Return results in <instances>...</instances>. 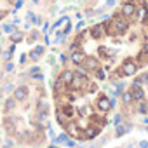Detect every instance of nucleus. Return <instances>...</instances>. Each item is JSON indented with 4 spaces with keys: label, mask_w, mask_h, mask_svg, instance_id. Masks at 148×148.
<instances>
[{
    "label": "nucleus",
    "mask_w": 148,
    "mask_h": 148,
    "mask_svg": "<svg viewBox=\"0 0 148 148\" xmlns=\"http://www.w3.org/2000/svg\"><path fill=\"white\" fill-rule=\"evenodd\" d=\"M129 19L125 18V16H122L120 12H117V14H113L112 18H110V21L108 23H105V26H106V35H112V37H117V35H124L127 30H129Z\"/></svg>",
    "instance_id": "nucleus-1"
},
{
    "label": "nucleus",
    "mask_w": 148,
    "mask_h": 148,
    "mask_svg": "<svg viewBox=\"0 0 148 148\" xmlns=\"http://www.w3.org/2000/svg\"><path fill=\"white\" fill-rule=\"evenodd\" d=\"M136 71H138V63H136V59H132V58L124 59V63L120 64V75H124V77H132V75H136Z\"/></svg>",
    "instance_id": "nucleus-2"
},
{
    "label": "nucleus",
    "mask_w": 148,
    "mask_h": 148,
    "mask_svg": "<svg viewBox=\"0 0 148 148\" xmlns=\"http://www.w3.org/2000/svg\"><path fill=\"white\" fill-rule=\"evenodd\" d=\"M136 11H138V4L132 2V0H125V2L120 5V14L125 16L127 19L136 18Z\"/></svg>",
    "instance_id": "nucleus-3"
},
{
    "label": "nucleus",
    "mask_w": 148,
    "mask_h": 148,
    "mask_svg": "<svg viewBox=\"0 0 148 148\" xmlns=\"http://www.w3.org/2000/svg\"><path fill=\"white\" fill-rule=\"evenodd\" d=\"M89 84V79H87V73H82V71H77L75 75H73V80L70 84V87H73L75 91H80L84 89L86 86Z\"/></svg>",
    "instance_id": "nucleus-4"
},
{
    "label": "nucleus",
    "mask_w": 148,
    "mask_h": 148,
    "mask_svg": "<svg viewBox=\"0 0 148 148\" xmlns=\"http://www.w3.org/2000/svg\"><path fill=\"white\" fill-rule=\"evenodd\" d=\"M89 37H91L92 40H99V38L106 37V26H105V23H96V25H92V26L89 28Z\"/></svg>",
    "instance_id": "nucleus-5"
},
{
    "label": "nucleus",
    "mask_w": 148,
    "mask_h": 148,
    "mask_svg": "<svg viewBox=\"0 0 148 148\" xmlns=\"http://www.w3.org/2000/svg\"><path fill=\"white\" fill-rule=\"evenodd\" d=\"M129 91H131V94H132L134 101H143V99H145V91H143L141 84L132 82V84H131V87H129Z\"/></svg>",
    "instance_id": "nucleus-6"
},
{
    "label": "nucleus",
    "mask_w": 148,
    "mask_h": 148,
    "mask_svg": "<svg viewBox=\"0 0 148 148\" xmlns=\"http://www.w3.org/2000/svg\"><path fill=\"white\" fill-rule=\"evenodd\" d=\"M80 66H84V68H86L87 71H91V73H92L94 70H98V68L101 66V63H99V59H98V58L87 56V58H86V61H84V63H82Z\"/></svg>",
    "instance_id": "nucleus-7"
},
{
    "label": "nucleus",
    "mask_w": 148,
    "mask_h": 148,
    "mask_svg": "<svg viewBox=\"0 0 148 148\" xmlns=\"http://www.w3.org/2000/svg\"><path fill=\"white\" fill-rule=\"evenodd\" d=\"M96 106H98V110H99L101 113H108L110 108H112V105H110V98L105 96V94H101V96L98 98V101H96Z\"/></svg>",
    "instance_id": "nucleus-8"
},
{
    "label": "nucleus",
    "mask_w": 148,
    "mask_h": 148,
    "mask_svg": "<svg viewBox=\"0 0 148 148\" xmlns=\"http://www.w3.org/2000/svg\"><path fill=\"white\" fill-rule=\"evenodd\" d=\"M101 132V127H92V125H89L87 129H84V131H80V139H94L98 134Z\"/></svg>",
    "instance_id": "nucleus-9"
},
{
    "label": "nucleus",
    "mask_w": 148,
    "mask_h": 148,
    "mask_svg": "<svg viewBox=\"0 0 148 148\" xmlns=\"http://www.w3.org/2000/svg\"><path fill=\"white\" fill-rule=\"evenodd\" d=\"M64 131L68 132V136H73V138H80V131H79V127H77V122L75 120H68L66 122V125H64Z\"/></svg>",
    "instance_id": "nucleus-10"
},
{
    "label": "nucleus",
    "mask_w": 148,
    "mask_h": 148,
    "mask_svg": "<svg viewBox=\"0 0 148 148\" xmlns=\"http://www.w3.org/2000/svg\"><path fill=\"white\" fill-rule=\"evenodd\" d=\"M12 96L16 101H25L28 98V87L26 86H19V87H14L12 91Z\"/></svg>",
    "instance_id": "nucleus-11"
},
{
    "label": "nucleus",
    "mask_w": 148,
    "mask_h": 148,
    "mask_svg": "<svg viewBox=\"0 0 148 148\" xmlns=\"http://www.w3.org/2000/svg\"><path fill=\"white\" fill-rule=\"evenodd\" d=\"M70 58H71V63H73V64L80 66V64L86 61V58H87V56H86V52H84V51H79V49H75V51L71 52V56H70Z\"/></svg>",
    "instance_id": "nucleus-12"
},
{
    "label": "nucleus",
    "mask_w": 148,
    "mask_h": 148,
    "mask_svg": "<svg viewBox=\"0 0 148 148\" xmlns=\"http://www.w3.org/2000/svg\"><path fill=\"white\" fill-rule=\"evenodd\" d=\"M44 54H45V47H44V45H35V47L30 51V59L37 63Z\"/></svg>",
    "instance_id": "nucleus-13"
},
{
    "label": "nucleus",
    "mask_w": 148,
    "mask_h": 148,
    "mask_svg": "<svg viewBox=\"0 0 148 148\" xmlns=\"http://www.w3.org/2000/svg\"><path fill=\"white\" fill-rule=\"evenodd\" d=\"M4 129H5V132L7 134H16V119H12V117H5L4 119Z\"/></svg>",
    "instance_id": "nucleus-14"
},
{
    "label": "nucleus",
    "mask_w": 148,
    "mask_h": 148,
    "mask_svg": "<svg viewBox=\"0 0 148 148\" xmlns=\"http://www.w3.org/2000/svg\"><path fill=\"white\" fill-rule=\"evenodd\" d=\"M73 75H75V71H71V70H63V71L59 73V77H58V79L68 87V86L71 84V80H73Z\"/></svg>",
    "instance_id": "nucleus-15"
},
{
    "label": "nucleus",
    "mask_w": 148,
    "mask_h": 148,
    "mask_svg": "<svg viewBox=\"0 0 148 148\" xmlns=\"http://www.w3.org/2000/svg\"><path fill=\"white\" fill-rule=\"evenodd\" d=\"M68 120H70V119L64 115V112L61 110V106H58V108H56V122L64 129V125H66V122H68Z\"/></svg>",
    "instance_id": "nucleus-16"
},
{
    "label": "nucleus",
    "mask_w": 148,
    "mask_h": 148,
    "mask_svg": "<svg viewBox=\"0 0 148 148\" xmlns=\"http://www.w3.org/2000/svg\"><path fill=\"white\" fill-rule=\"evenodd\" d=\"M131 129H132V125H131V124H120V125H117V127H115V136H117V138H120V136H124L125 132H129Z\"/></svg>",
    "instance_id": "nucleus-17"
},
{
    "label": "nucleus",
    "mask_w": 148,
    "mask_h": 148,
    "mask_svg": "<svg viewBox=\"0 0 148 148\" xmlns=\"http://www.w3.org/2000/svg\"><path fill=\"white\" fill-rule=\"evenodd\" d=\"M33 119H35V124H40V125H44V124H47V113L45 112H35V115H33Z\"/></svg>",
    "instance_id": "nucleus-18"
},
{
    "label": "nucleus",
    "mask_w": 148,
    "mask_h": 148,
    "mask_svg": "<svg viewBox=\"0 0 148 148\" xmlns=\"http://www.w3.org/2000/svg\"><path fill=\"white\" fill-rule=\"evenodd\" d=\"M16 99H14V96L12 98H7L5 99V103H4V110H5V113H9V112H12L14 108H16Z\"/></svg>",
    "instance_id": "nucleus-19"
},
{
    "label": "nucleus",
    "mask_w": 148,
    "mask_h": 148,
    "mask_svg": "<svg viewBox=\"0 0 148 148\" xmlns=\"http://www.w3.org/2000/svg\"><path fill=\"white\" fill-rule=\"evenodd\" d=\"M61 110L64 112V115H66L68 119H71V117H73V113H75V108H73L70 103H64V105H61Z\"/></svg>",
    "instance_id": "nucleus-20"
},
{
    "label": "nucleus",
    "mask_w": 148,
    "mask_h": 148,
    "mask_svg": "<svg viewBox=\"0 0 148 148\" xmlns=\"http://www.w3.org/2000/svg\"><path fill=\"white\" fill-rule=\"evenodd\" d=\"M120 98H122V101H124V105H125V106H129V105L134 101V98H132L131 91H124V92L120 94Z\"/></svg>",
    "instance_id": "nucleus-21"
},
{
    "label": "nucleus",
    "mask_w": 148,
    "mask_h": 148,
    "mask_svg": "<svg viewBox=\"0 0 148 148\" xmlns=\"http://www.w3.org/2000/svg\"><path fill=\"white\" fill-rule=\"evenodd\" d=\"M37 110L49 113V101H47V99H38V101H37Z\"/></svg>",
    "instance_id": "nucleus-22"
},
{
    "label": "nucleus",
    "mask_w": 148,
    "mask_h": 148,
    "mask_svg": "<svg viewBox=\"0 0 148 148\" xmlns=\"http://www.w3.org/2000/svg\"><path fill=\"white\" fill-rule=\"evenodd\" d=\"M23 33L21 32H14V33H11V42L12 44H19V42H23Z\"/></svg>",
    "instance_id": "nucleus-23"
},
{
    "label": "nucleus",
    "mask_w": 148,
    "mask_h": 148,
    "mask_svg": "<svg viewBox=\"0 0 148 148\" xmlns=\"http://www.w3.org/2000/svg\"><path fill=\"white\" fill-rule=\"evenodd\" d=\"M92 75L96 77V80H105V77H106V75H105V70H103L101 66H99L98 70H94V71H92Z\"/></svg>",
    "instance_id": "nucleus-24"
},
{
    "label": "nucleus",
    "mask_w": 148,
    "mask_h": 148,
    "mask_svg": "<svg viewBox=\"0 0 148 148\" xmlns=\"http://www.w3.org/2000/svg\"><path fill=\"white\" fill-rule=\"evenodd\" d=\"M136 112H138V113H143V115H146V113H148V105H146V103H143V101H139V105H138Z\"/></svg>",
    "instance_id": "nucleus-25"
},
{
    "label": "nucleus",
    "mask_w": 148,
    "mask_h": 148,
    "mask_svg": "<svg viewBox=\"0 0 148 148\" xmlns=\"http://www.w3.org/2000/svg\"><path fill=\"white\" fill-rule=\"evenodd\" d=\"M66 139H68V132L64 131V132H61V134H59V136L54 139V143H58V145H59V143H64Z\"/></svg>",
    "instance_id": "nucleus-26"
},
{
    "label": "nucleus",
    "mask_w": 148,
    "mask_h": 148,
    "mask_svg": "<svg viewBox=\"0 0 148 148\" xmlns=\"http://www.w3.org/2000/svg\"><path fill=\"white\" fill-rule=\"evenodd\" d=\"M134 82H138V84H148V73H143V75L136 77Z\"/></svg>",
    "instance_id": "nucleus-27"
},
{
    "label": "nucleus",
    "mask_w": 148,
    "mask_h": 148,
    "mask_svg": "<svg viewBox=\"0 0 148 148\" xmlns=\"http://www.w3.org/2000/svg\"><path fill=\"white\" fill-rule=\"evenodd\" d=\"M12 91H14V86H12V84H5V86L2 87V92H4V94H9V92H12Z\"/></svg>",
    "instance_id": "nucleus-28"
},
{
    "label": "nucleus",
    "mask_w": 148,
    "mask_h": 148,
    "mask_svg": "<svg viewBox=\"0 0 148 148\" xmlns=\"http://www.w3.org/2000/svg\"><path fill=\"white\" fill-rule=\"evenodd\" d=\"M125 120H124V117L122 115H115V119H113V125L117 127V125H120V124H124Z\"/></svg>",
    "instance_id": "nucleus-29"
},
{
    "label": "nucleus",
    "mask_w": 148,
    "mask_h": 148,
    "mask_svg": "<svg viewBox=\"0 0 148 148\" xmlns=\"http://www.w3.org/2000/svg\"><path fill=\"white\" fill-rule=\"evenodd\" d=\"M4 32H7V33H14V32H16V26H14V25H4Z\"/></svg>",
    "instance_id": "nucleus-30"
},
{
    "label": "nucleus",
    "mask_w": 148,
    "mask_h": 148,
    "mask_svg": "<svg viewBox=\"0 0 148 148\" xmlns=\"http://www.w3.org/2000/svg\"><path fill=\"white\" fill-rule=\"evenodd\" d=\"M38 37H40V33H38L37 30H33V32L30 33V42H33V40H35V38H38Z\"/></svg>",
    "instance_id": "nucleus-31"
},
{
    "label": "nucleus",
    "mask_w": 148,
    "mask_h": 148,
    "mask_svg": "<svg viewBox=\"0 0 148 148\" xmlns=\"http://www.w3.org/2000/svg\"><path fill=\"white\" fill-rule=\"evenodd\" d=\"M64 145H66V146H70V148H73V146L77 145V141H75V139H70V138H68V139L64 141Z\"/></svg>",
    "instance_id": "nucleus-32"
},
{
    "label": "nucleus",
    "mask_w": 148,
    "mask_h": 148,
    "mask_svg": "<svg viewBox=\"0 0 148 148\" xmlns=\"http://www.w3.org/2000/svg\"><path fill=\"white\" fill-rule=\"evenodd\" d=\"M70 32H71V25H70V23L66 21V26H64V30H63V33H64V35H68Z\"/></svg>",
    "instance_id": "nucleus-33"
},
{
    "label": "nucleus",
    "mask_w": 148,
    "mask_h": 148,
    "mask_svg": "<svg viewBox=\"0 0 148 148\" xmlns=\"http://www.w3.org/2000/svg\"><path fill=\"white\" fill-rule=\"evenodd\" d=\"M12 70H14V64H12L11 61H7V63H5V71H12Z\"/></svg>",
    "instance_id": "nucleus-34"
},
{
    "label": "nucleus",
    "mask_w": 148,
    "mask_h": 148,
    "mask_svg": "<svg viewBox=\"0 0 148 148\" xmlns=\"http://www.w3.org/2000/svg\"><path fill=\"white\" fill-rule=\"evenodd\" d=\"M139 52H141L143 56H146V58H148V44H145V45H143V49H141Z\"/></svg>",
    "instance_id": "nucleus-35"
},
{
    "label": "nucleus",
    "mask_w": 148,
    "mask_h": 148,
    "mask_svg": "<svg viewBox=\"0 0 148 148\" xmlns=\"http://www.w3.org/2000/svg\"><path fill=\"white\" fill-rule=\"evenodd\" d=\"M38 71H40V68H38V66H33V68L30 70V75L33 77V75H37V73H38Z\"/></svg>",
    "instance_id": "nucleus-36"
},
{
    "label": "nucleus",
    "mask_w": 148,
    "mask_h": 148,
    "mask_svg": "<svg viewBox=\"0 0 148 148\" xmlns=\"http://www.w3.org/2000/svg\"><path fill=\"white\" fill-rule=\"evenodd\" d=\"M59 61H61V63L64 64V63L68 61V56H66V54H61V56H59Z\"/></svg>",
    "instance_id": "nucleus-37"
},
{
    "label": "nucleus",
    "mask_w": 148,
    "mask_h": 148,
    "mask_svg": "<svg viewBox=\"0 0 148 148\" xmlns=\"http://www.w3.org/2000/svg\"><path fill=\"white\" fill-rule=\"evenodd\" d=\"M96 122H98V124H99V127H101V125H103V124H105L106 120H105L103 117H96Z\"/></svg>",
    "instance_id": "nucleus-38"
},
{
    "label": "nucleus",
    "mask_w": 148,
    "mask_h": 148,
    "mask_svg": "<svg viewBox=\"0 0 148 148\" xmlns=\"http://www.w3.org/2000/svg\"><path fill=\"white\" fill-rule=\"evenodd\" d=\"M139 148H148V141H146V139L139 141Z\"/></svg>",
    "instance_id": "nucleus-39"
},
{
    "label": "nucleus",
    "mask_w": 148,
    "mask_h": 148,
    "mask_svg": "<svg viewBox=\"0 0 148 148\" xmlns=\"http://www.w3.org/2000/svg\"><path fill=\"white\" fill-rule=\"evenodd\" d=\"M33 79H35V80H44V75H42V73H40V71H38V73H37V75H33Z\"/></svg>",
    "instance_id": "nucleus-40"
},
{
    "label": "nucleus",
    "mask_w": 148,
    "mask_h": 148,
    "mask_svg": "<svg viewBox=\"0 0 148 148\" xmlns=\"http://www.w3.org/2000/svg\"><path fill=\"white\" fill-rule=\"evenodd\" d=\"M82 28H84V21H80V23H77V25H75V30H77V32H79V30H82Z\"/></svg>",
    "instance_id": "nucleus-41"
},
{
    "label": "nucleus",
    "mask_w": 148,
    "mask_h": 148,
    "mask_svg": "<svg viewBox=\"0 0 148 148\" xmlns=\"http://www.w3.org/2000/svg\"><path fill=\"white\" fill-rule=\"evenodd\" d=\"M25 61H26V54H21V58H19V63H21V64H25Z\"/></svg>",
    "instance_id": "nucleus-42"
},
{
    "label": "nucleus",
    "mask_w": 148,
    "mask_h": 148,
    "mask_svg": "<svg viewBox=\"0 0 148 148\" xmlns=\"http://www.w3.org/2000/svg\"><path fill=\"white\" fill-rule=\"evenodd\" d=\"M49 136H51L52 139H56V134H54V131H52V127H49Z\"/></svg>",
    "instance_id": "nucleus-43"
},
{
    "label": "nucleus",
    "mask_w": 148,
    "mask_h": 148,
    "mask_svg": "<svg viewBox=\"0 0 148 148\" xmlns=\"http://www.w3.org/2000/svg\"><path fill=\"white\" fill-rule=\"evenodd\" d=\"M7 16V11H0V19H4Z\"/></svg>",
    "instance_id": "nucleus-44"
},
{
    "label": "nucleus",
    "mask_w": 148,
    "mask_h": 148,
    "mask_svg": "<svg viewBox=\"0 0 148 148\" xmlns=\"http://www.w3.org/2000/svg\"><path fill=\"white\" fill-rule=\"evenodd\" d=\"M143 124L148 125V113H146V117H143Z\"/></svg>",
    "instance_id": "nucleus-45"
},
{
    "label": "nucleus",
    "mask_w": 148,
    "mask_h": 148,
    "mask_svg": "<svg viewBox=\"0 0 148 148\" xmlns=\"http://www.w3.org/2000/svg\"><path fill=\"white\" fill-rule=\"evenodd\" d=\"M113 4H115V0H108V2H106V5H108V7H112Z\"/></svg>",
    "instance_id": "nucleus-46"
},
{
    "label": "nucleus",
    "mask_w": 148,
    "mask_h": 148,
    "mask_svg": "<svg viewBox=\"0 0 148 148\" xmlns=\"http://www.w3.org/2000/svg\"><path fill=\"white\" fill-rule=\"evenodd\" d=\"M145 9L148 11V0H145Z\"/></svg>",
    "instance_id": "nucleus-47"
},
{
    "label": "nucleus",
    "mask_w": 148,
    "mask_h": 148,
    "mask_svg": "<svg viewBox=\"0 0 148 148\" xmlns=\"http://www.w3.org/2000/svg\"><path fill=\"white\" fill-rule=\"evenodd\" d=\"M47 148H58V145H49Z\"/></svg>",
    "instance_id": "nucleus-48"
},
{
    "label": "nucleus",
    "mask_w": 148,
    "mask_h": 148,
    "mask_svg": "<svg viewBox=\"0 0 148 148\" xmlns=\"http://www.w3.org/2000/svg\"><path fill=\"white\" fill-rule=\"evenodd\" d=\"M7 2H9V4H14V2H16V0H7Z\"/></svg>",
    "instance_id": "nucleus-49"
},
{
    "label": "nucleus",
    "mask_w": 148,
    "mask_h": 148,
    "mask_svg": "<svg viewBox=\"0 0 148 148\" xmlns=\"http://www.w3.org/2000/svg\"><path fill=\"white\" fill-rule=\"evenodd\" d=\"M0 54H2V45H0Z\"/></svg>",
    "instance_id": "nucleus-50"
},
{
    "label": "nucleus",
    "mask_w": 148,
    "mask_h": 148,
    "mask_svg": "<svg viewBox=\"0 0 148 148\" xmlns=\"http://www.w3.org/2000/svg\"><path fill=\"white\" fill-rule=\"evenodd\" d=\"M51 2H56V0H51Z\"/></svg>",
    "instance_id": "nucleus-51"
},
{
    "label": "nucleus",
    "mask_w": 148,
    "mask_h": 148,
    "mask_svg": "<svg viewBox=\"0 0 148 148\" xmlns=\"http://www.w3.org/2000/svg\"><path fill=\"white\" fill-rule=\"evenodd\" d=\"M91 148H94V146H91Z\"/></svg>",
    "instance_id": "nucleus-52"
}]
</instances>
